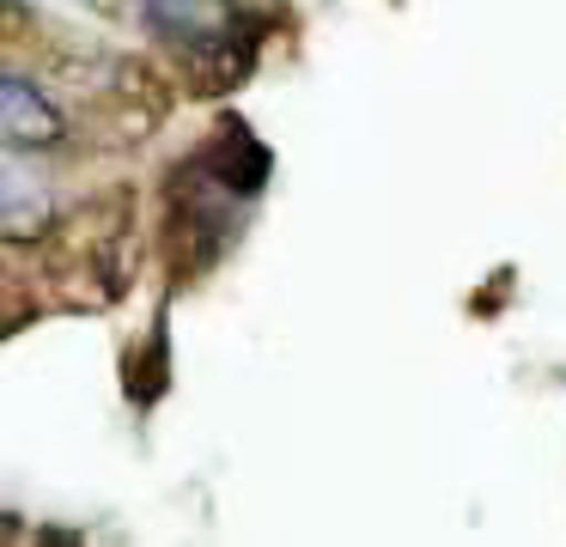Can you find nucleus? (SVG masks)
Segmentation results:
<instances>
[{
	"label": "nucleus",
	"instance_id": "f03ea898",
	"mask_svg": "<svg viewBox=\"0 0 566 547\" xmlns=\"http://www.w3.org/2000/svg\"><path fill=\"white\" fill-rule=\"evenodd\" d=\"M0 128H7V146H19V152H50V146L67 140V122L62 109L43 97V85H31L25 73H7V85H0Z\"/></svg>",
	"mask_w": 566,
	"mask_h": 547
},
{
	"label": "nucleus",
	"instance_id": "f257e3e1",
	"mask_svg": "<svg viewBox=\"0 0 566 547\" xmlns=\"http://www.w3.org/2000/svg\"><path fill=\"white\" fill-rule=\"evenodd\" d=\"M135 7L165 43L184 49V61L208 73V85H232L250 67V49L238 55V19L220 0H135Z\"/></svg>",
	"mask_w": 566,
	"mask_h": 547
}]
</instances>
